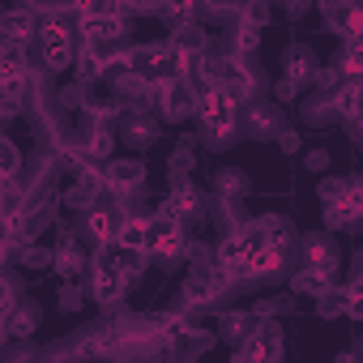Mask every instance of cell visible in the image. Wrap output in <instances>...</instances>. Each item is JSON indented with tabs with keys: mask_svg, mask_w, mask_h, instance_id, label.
I'll return each instance as SVG.
<instances>
[{
	"mask_svg": "<svg viewBox=\"0 0 363 363\" xmlns=\"http://www.w3.org/2000/svg\"><path fill=\"white\" fill-rule=\"evenodd\" d=\"M77 13L73 9H52V13H39V56L52 73H65L77 65Z\"/></svg>",
	"mask_w": 363,
	"mask_h": 363,
	"instance_id": "1",
	"label": "cell"
},
{
	"mask_svg": "<svg viewBox=\"0 0 363 363\" xmlns=\"http://www.w3.org/2000/svg\"><path fill=\"white\" fill-rule=\"evenodd\" d=\"M235 107H240V103H235L223 86L201 90V99H197V124H201V137H206L210 145H227V141L235 137V120H240Z\"/></svg>",
	"mask_w": 363,
	"mask_h": 363,
	"instance_id": "2",
	"label": "cell"
},
{
	"mask_svg": "<svg viewBox=\"0 0 363 363\" xmlns=\"http://www.w3.org/2000/svg\"><path fill=\"white\" fill-rule=\"evenodd\" d=\"M128 269H124V261H120V244H111V252H99V261H94V282H90V295L99 299V303H116L124 291H128Z\"/></svg>",
	"mask_w": 363,
	"mask_h": 363,
	"instance_id": "3",
	"label": "cell"
},
{
	"mask_svg": "<svg viewBox=\"0 0 363 363\" xmlns=\"http://www.w3.org/2000/svg\"><path fill=\"white\" fill-rule=\"evenodd\" d=\"M235 278L218 265V261H193V269H189V278H184V299L197 308V303H210V299H218L227 286H231Z\"/></svg>",
	"mask_w": 363,
	"mask_h": 363,
	"instance_id": "4",
	"label": "cell"
},
{
	"mask_svg": "<svg viewBox=\"0 0 363 363\" xmlns=\"http://www.w3.org/2000/svg\"><path fill=\"white\" fill-rule=\"evenodd\" d=\"M184 248H189L184 223H179V218H167V214L150 218V257H158V261H175Z\"/></svg>",
	"mask_w": 363,
	"mask_h": 363,
	"instance_id": "5",
	"label": "cell"
},
{
	"mask_svg": "<svg viewBox=\"0 0 363 363\" xmlns=\"http://www.w3.org/2000/svg\"><path fill=\"white\" fill-rule=\"evenodd\" d=\"M278 354H282V333H278V325L265 320V316H257V325L240 337L235 359H278Z\"/></svg>",
	"mask_w": 363,
	"mask_h": 363,
	"instance_id": "6",
	"label": "cell"
},
{
	"mask_svg": "<svg viewBox=\"0 0 363 363\" xmlns=\"http://www.w3.org/2000/svg\"><path fill=\"white\" fill-rule=\"evenodd\" d=\"M359 223H363V189L350 179L342 197L325 201V227H333V231H354Z\"/></svg>",
	"mask_w": 363,
	"mask_h": 363,
	"instance_id": "7",
	"label": "cell"
},
{
	"mask_svg": "<svg viewBox=\"0 0 363 363\" xmlns=\"http://www.w3.org/2000/svg\"><path fill=\"white\" fill-rule=\"evenodd\" d=\"M197 90H193V82L189 77H175V82H162L158 86V107H162V116L167 120H189V116H197Z\"/></svg>",
	"mask_w": 363,
	"mask_h": 363,
	"instance_id": "8",
	"label": "cell"
},
{
	"mask_svg": "<svg viewBox=\"0 0 363 363\" xmlns=\"http://www.w3.org/2000/svg\"><path fill=\"white\" fill-rule=\"evenodd\" d=\"M103 175H107V193H116L120 201H128L145 184V162L141 158H111L103 167Z\"/></svg>",
	"mask_w": 363,
	"mask_h": 363,
	"instance_id": "9",
	"label": "cell"
},
{
	"mask_svg": "<svg viewBox=\"0 0 363 363\" xmlns=\"http://www.w3.org/2000/svg\"><path fill=\"white\" fill-rule=\"evenodd\" d=\"M77 30H82L86 43H120L124 39V18L111 13V9H99V13L77 18Z\"/></svg>",
	"mask_w": 363,
	"mask_h": 363,
	"instance_id": "10",
	"label": "cell"
},
{
	"mask_svg": "<svg viewBox=\"0 0 363 363\" xmlns=\"http://www.w3.org/2000/svg\"><path fill=\"white\" fill-rule=\"evenodd\" d=\"M218 86H223L235 103H248L252 90H257V77H252V69L244 65V56H227V60H223V73H218Z\"/></svg>",
	"mask_w": 363,
	"mask_h": 363,
	"instance_id": "11",
	"label": "cell"
},
{
	"mask_svg": "<svg viewBox=\"0 0 363 363\" xmlns=\"http://www.w3.org/2000/svg\"><path fill=\"white\" fill-rule=\"evenodd\" d=\"M52 269L65 278V282H77L82 278V269H86V252H82V244H77V235H60V248H56V261H52Z\"/></svg>",
	"mask_w": 363,
	"mask_h": 363,
	"instance_id": "12",
	"label": "cell"
},
{
	"mask_svg": "<svg viewBox=\"0 0 363 363\" xmlns=\"http://www.w3.org/2000/svg\"><path fill=\"white\" fill-rule=\"evenodd\" d=\"M128 218V210L124 206H116V210H86V227H90V235L99 240V244H116V231H120V223Z\"/></svg>",
	"mask_w": 363,
	"mask_h": 363,
	"instance_id": "13",
	"label": "cell"
},
{
	"mask_svg": "<svg viewBox=\"0 0 363 363\" xmlns=\"http://www.w3.org/2000/svg\"><path fill=\"white\" fill-rule=\"evenodd\" d=\"M201 210V193L193 189V184H179L162 206H158V214H167V218H179V223H184V218H193Z\"/></svg>",
	"mask_w": 363,
	"mask_h": 363,
	"instance_id": "14",
	"label": "cell"
},
{
	"mask_svg": "<svg viewBox=\"0 0 363 363\" xmlns=\"http://www.w3.org/2000/svg\"><path fill=\"white\" fill-rule=\"evenodd\" d=\"M329 286H333V274H325V269H316V265H303V269L291 278V295H308V299H320Z\"/></svg>",
	"mask_w": 363,
	"mask_h": 363,
	"instance_id": "15",
	"label": "cell"
},
{
	"mask_svg": "<svg viewBox=\"0 0 363 363\" xmlns=\"http://www.w3.org/2000/svg\"><path fill=\"white\" fill-rule=\"evenodd\" d=\"M282 69H286V77H295L299 86H308V82L316 77V56H312V48H303V43H295V48L286 52V60H282Z\"/></svg>",
	"mask_w": 363,
	"mask_h": 363,
	"instance_id": "16",
	"label": "cell"
},
{
	"mask_svg": "<svg viewBox=\"0 0 363 363\" xmlns=\"http://www.w3.org/2000/svg\"><path fill=\"white\" fill-rule=\"evenodd\" d=\"M116 244H120V248L150 252V218H137V214H128V218L120 223V231H116Z\"/></svg>",
	"mask_w": 363,
	"mask_h": 363,
	"instance_id": "17",
	"label": "cell"
},
{
	"mask_svg": "<svg viewBox=\"0 0 363 363\" xmlns=\"http://www.w3.org/2000/svg\"><path fill=\"white\" fill-rule=\"evenodd\" d=\"M111 150H116V137H111V128H107L103 120H94V124H90V133H86V145H82V154H86L90 162H103V158H111Z\"/></svg>",
	"mask_w": 363,
	"mask_h": 363,
	"instance_id": "18",
	"label": "cell"
},
{
	"mask_svg": "<svg viewBox=\"0 0 363 363\" xmlns=\"http://www.w3.org/2000/svg\"><path fill=\"white\" fill-rule=\"evenodd\" d=\"M303 265H316V269H325V274H333L337 269V252H333V244L325 240V235H308L303 240Z\"/></svg>",
	"mask_w": 363,
	"mask_h": 363,
	"instance_id": "19",
	"label": "cell"
},
{
	"mask_svg": "<svg viewBox=\"0 0 363 363\" xmlns=\"http://www.w3.org/2000/svg\"><path fill=\"white\" fill-rule=\"evenodd\" d=\"M35 320H39V308H30V303H9V308H5V337H26V333L35 329Z\"/></svg>",
	"mask_w": 363,
	"mask_h": 363,
	"instance_id": "20",
	"label": "cell"
},
{
	"mask_svg": "<svg viewBox=\"0 0 363 363\" xmlns=\"http://www.w3.org/2000/svg\"><path fill=\"white\" fill-rule=\"evenodd\" d=\"M5 35L9 39H39V13L35 9H13V13H5Z\"/></svg>",
	"mask_w": 363,
	"mask_h": 363,
	"instance_id": "21",
	"label": "cell"
},
{
	"mask_svg": "<svg viewBox=\"0 0 363 363\" xmlns=\"http://www.w3.org/2000/svg\"><path fill=\"white\" fill-rule=\"evenodd\" d=\"M0 69H5V77H13V73H35V69H30V56H26V39H9V35H5V56H0Z\"/></svg>",
	"mask_w": 363,
	"mask_h": 363,
	"instance_id": "22",
	"label": "cell"
},
{
	"mask_svg": "<svg viewBox=\"0 0 363 363\" xmlns=\"http://www.w3.org/2000/svg\"><path fill=\"white\" fill-rule=\"evenodd\" d=\"M171 43L184 56H201L206 52V30H197L193 22H179V26H171Z\"/></svg>",
	"mask_w": 363,
	"mask_h": 363,
	"instance_id": "23",
	"label": "cell"
},
{
	"mask_svg": "<svg viewBox=\"0 0 363 363\" xmlns=\"http://www.w3.org/2000/svg\"><path fill=\"white\" fill-rule=\"evenodd\" d=\"M342 77H363V39H342V56H337Z\"/></svg>",
	"mask_w": 363,
	"mask_h": 363,
	"instance_id": "24",
	"label": "cell"
},
{
	"mask_svg": "<svg viewBox=\"0 0 363 363\" xmlns=\"http://www.w3.org/2000/svg\"><path fill=\"white\" fill-rule=\"evenodd\" d=\"M257 48H261V26L240 22V26H235V35H231V52L248 60V56H257Z\"/></svg>",
	"mask_w": 363,
	"mask_h": 363,
	"instance_id": "25",
	"label": "cell"
},
{
	"mask_svg": "<svg viewBox=\"0 0 363 363\" xmlns=\"http://www.w3.org/2000/svg\"><path fill=\"white\" fill-rule=\"evenodd\" d=\"M124 137H128V141H133L137 150H145V145H150V141L158 137V124H154V120H150V116L141 111V116H133V120L124 124Z\"/></svg>",
	"mask_w": 363,
	"mask_h": 363,
	"instance_id": "26",
	"label": "cell"
},
{
	"mask_svg": "<svg viewBox=\"0 0 363 363\" xmlns=\"http://www.w3.org/2000/svg\"><path fill=\"white\" fill-rule=\"evenodd\" d=\"M261 227H265V240H269L274 248L291 252V244H295V231H291V223H286V218H261Z\"/></svg>",
	"mask_w": 363,
	"mask_h": 363,
	"instance_id": "27",
	"label": "cell"
},
{
	"mask_svg": "<svg viewBox=\"0 0 363 363\" xmlns=\"http://www.w3.org/2000/svg\"><path fill=\"white\" fill-rule=\"evenodd\" d=\"M244 189H248V179H244L235 167L218 171V179H214V193H218V197H244Z\"/></svg>",
	"mask_w": 363,
	"mask_h": 363,
	"instance_id": "28",
	"label": "cell"
},
{
	"mask_svg": "<svg viewBox=\"0 0 363 363\" xmlns=\"http://www.w3.org/2000/svg\"><path fill=\"white\" fill-rule=\"evenodd\" d=\"M346 308H350V291H337V286H329V291L316 299V312H320V316H342Z\"/></svg>",
	"mask_w": 363,
	"mask_h": 363,
	"instance_id": "29",
	"label": "cell"
},
{
	"mask_svg": "<svg viewBox=\"0 0 363 363\" xmlns=\"http://www.w3.org/2000/svg\"><path fill=\"white\" fill-rule=\"evenodd\" d=\"M248 133H257V137H274V133H278V116H274L269 107H252V111H248Z\"/></svg>",
	"mask_w": 363,
	"mask_h": 363,
	"instance_id": "30",
	"label": "cell"
},
{
	"mask_svg": "<svg viewBox=\"0 0 363 363\" xmlns=\"http://www.w3.org/2000/svg\"><path fill=\"white\" fill-rule=\"evenodd\" d=\"M252 325H257V312H227V316H223V333L235 337V342H240Z\"/></svg>",
	"mask_w": 363,
	"mask_h": 363,
	"instance_id": "31",
	"label": "cell"
},
{
	"mask_svg": "<svg viewBox=\"0 0 363 363\" xmlns=\"http://www.w3.org/2000/svg\"><path fill=\"white\" fill-rule=\"evenodd\" d=\"M197 5H201V0H162V13L171 18V26H179V22H193Z\"/></svg>",
	"mask_w": 363,
	"mask_h": 363,
	"instance_id": "32",
	"label": "cell"
},
{
	"mask_svg": "<svg viewBox=\"0 0 363 363\" xmlns=\"http://www.w3.org/2000/svg\"><path fill=\"white\" fill-rule=\"evenodd\" d=\"M240 22L265 26V22H269V5H265V0H244V5H240Z\"/></svg>",
	"mask_w": 363,
	"mask_h": 363,
	"instance_id": "33",
	"label": "cell"
},
{
	"mask_svg": "<svg viewBox=\"0 0 363 363\" xmlns=\"http://www.w3.org/2000/svg\"><path fill=\"white\" fill-rule=\"evenodd\" d=\"M18 167H22L18 145H13V141H0V171H5V179H13V175H18Z\"/></svg>",
	"mask_w": 363,
	"mask_h": 363,
	"instance_id": "34",
	"label": "cell"
},
{
	"mask_svg": "<svg viewBox=\"0 0 363 363\" xmlns=\"http://www.w3.org/2000/svg\"><path fill=\"white\" fill-rule=\"evenodd\" d=\"M56 261V252H48V248H22V265H30V269H43V265H52Z\"/></svg>",
	"mask_w": 363,
	"mask_h": 363,
	"instance_id": "35",
	"label": "cell"
},
{
	"mask_svg": "<svg viewBox=\"0 0 363 363\" xmlns=\"http://www.w3.org/2000/svg\"><path fill=\"white\" fill-rule=\"evenodd\" d=\"M346 184H350V179H320V201L342 197V193H346Z\"/></svg>",
	"mask_w": 363,
	"mask_h": 363,
	"instance_id": "36",
	"label": "cell"
},
{
	"mask_svg": "<svg viewBox=\"0 0 363 363\" xmlns=\"http://www.w3.org/2000/svg\"><path fill=\"white\" fill-rule=\"evenodd\" d=\"M274 94H278V99H282V103H291V99H295V94H299V82H295V77H282V82H278V86H274Z\"/></svg>",
	"mask_w": 363,
	"mask_h": 363,
	"instance_id": "37",
	"label": "cell"
},
{
	"mask_svg": "<svg viewBox=\"0 0 363 363\" xmlns=\"http://www.w3.org/2000/svg\"><path fill=\"white\" fill-rule=\"evenodd\" d=\"M82 303V291H77V282H65V291H60V308L69 312V308H77Z\"/></svg>",
	"mask_w": 363,
	"mask_h": 363,
	"instance_id": "38",
	"label": "cell"
},
{
	"mask_svg": "<svg viewBox=\"0 0 363 363\" xmlns=\"http://www.w3.org/2000/svg\"><path fill=\"white\" fill-rule=\"evenodd\" d=\"M278 312H286V299H261L257 303V316H278Z\"/></svg>",
	"mask_w": 363,
	"mask_h": 363,
	"instance_id": "39",
	"label": "cell"
},
{
	"mask_svg": "<svg viewBox=\"0 0 363 363\" xmlns=\"http://www.w3.org/2000/svg\"><path fill=\"white\" fill-rule=\"evenodd\" d=\"M278 141H282V150H299V137H295V133H282Z\"/></svg>",
	"mask_w": 363,
	"mask_h": 363,
	"instance_id": "40",
	"label": "cell"
},
{
	"mask_svg": "<svg viewBox=\"0 0 363 363\" xmlns=\"http://www.w3.org/2000/svg\"><path fill=\"white\" fill-rule=\"evenodd\" d=\"M308 167H312V171H320V167H325V154H320V150H316V154H308Z\"/></svg>",
	"mask_w": 363,
	"mask_h": 363,
	"instance_id": "41",
	"label": "cell"
},
{
	"mask_svg": "<svg viewBox=\"0 0 363 363\" xmlns=\"http://www.w3.org/2000/svg\"><path fill=\"white\" fill-rule=\"evenodd\" d=\"M359 274H363V252H359Z\"/></svg>",
	"mask_w": 363,
	"mask_h": 363,
	"instance_id": "42",
	"label": "cell"
},
{
	"mask_svg": "<svg viewBox=\"0 0 363 363\" xmlns=\"http://www.w3.org/2000/svg\"><path fill=\"white\" fill-rule=\"evenodd\" d=\"M354 184H359V189H363V175H359V179H354Z\"/></svg>",
	"mask_w": 363,
	"mask_h": 363,
	"instance_id": "43",
	"label": "cell"
},
{
	"mask_svg": "<svg viewBox=\"0 0 363 363\" xmlns=\"http://www.w3.org/2000/svg\"><path fill=\"white\" fill-rule=\"evenodd\" d=\"M359 5H363V0H359Z\"/></svg>",
	"mask_w": 363,
	"mask_h": 363,
	"instance_id": "44",
	"label": "cell"
}]
</instances>
